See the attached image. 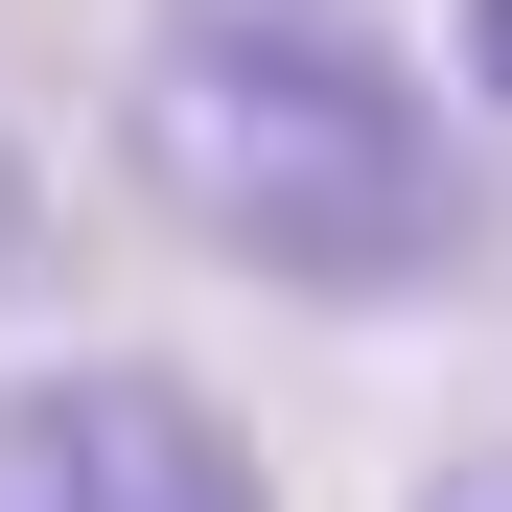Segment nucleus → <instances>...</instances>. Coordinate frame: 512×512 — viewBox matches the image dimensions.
Returning <instances> with one entry per match:
<instances>
[{
    "label": "nucleus",
    "instance_id": "obj_3",
    "mask_svg": "<svg viewBox=\"0 0 512 512\" xmlns=\"http://www.w3.org/2000/svg\"><path fill=\"white\" fill-rule=\"evenodd\" d=\"M466 70H489V117H512V0H466Z\"/></svg>",
    "mask_w": 512,
    "mask_h": 512
},
{
    "label": "nucleus",
    "instance_id": "obj_2",
    "mask_svg": "<svg viewBox=\"0 0 512 512\" xmlns=\"http://www.w3.org/2000/svg\"><path fill=\"white\" fill-rule=\"evenodd\" d=\"M0 512H280V489L187 373L70 350V373H0Z\"/></svg>",
    "mask_w": 512,
    "mask_h": 512
},
{
    "label": "nucleus",
    "instance_id": "obj_4",
    "mask_svg": "<svg viewBox=\"0 0 512 512\" xmlns=\"http://www.w3.org/2000/svg\"><path fill=\"white\" fill-rule=\"evenodd\" d=\"M419 512H512V443H489V466H443V489H419Z\"/></svg>",
    "mask_w": 512,
    "mask_h": 512
},
{
    "label": "nucleus",
    "instance_id": "obj_1",
    "mask_svg": "<svg viewBox=\"0 0 512 512\" xmlns=\"http://www.w3.org/2000/svg\"><path fill=\"white\" fill-rule=\"evenodd\" d=\"M140 163L210 256L303 303H419L466 256V140L396 94V47L350 0H187L140 47Z\"/></svg>",
    "mask_w": 512,
    "mask_h": 512
},
{
    "label": "nucleus",
    "instance_id": "obj_5",
    "mask_svg": "<svg viewBox=\"0 0 512 512\" xmlns=\"http://www.w3.org/2000/svg\"><path fill=\"white\" fill-rule=\"evenodd\" d=\"M0 280H24V140H0Z\"/></svg>",
    "mask_w": 512,
    "mask_h": 512
}]
</instances>
